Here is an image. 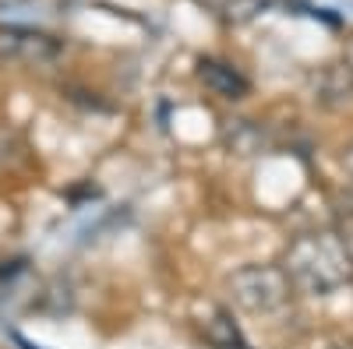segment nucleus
I'll return each instance as SVG.
<instances>
[{"label":"nucleus","mask_w":353,"mask_h":349,"mask_svg":"<svg viewBox=\"0 0 353 349\" xmlns=\"http://www.w3.org/2000/svg\"><path fill=\"white\" fill-rule=\"evenodd\" d=\"M283 272L290 275L293 289L311 297H329L336 289H343L353 279V254L350 240H343L339 233H304L286 247Z\"/></svg>","instance_id":"nucleus-1"},{"label":"nucleus","mask_w":353,"mask_h":349,"mask_svg":"<svg viewBox=\"0 0 353 349\" xmlns=\"http://www.w3.org/2000/svg\"><path fill=\"white\" fill-rule=\"evenodd\" d=\"M226 293L233 307L251 317H276L293 300V282L283 265H244L226 275Z\"/></svg>","instance_id":"nucleus-2"},{"label":"nucleus","mask_w":353,"mask_h":349,"mask_svg":"<svg viewBox=\"0 0 353 349\" xmlns=\"http://www.w3.org/2000/svg\"><path fill=\"white\" fill-rule=\"evenodd\" d=\"M57 53H61V43L53 36L32 32V28H0V61L39 67L50 64Z\"/></svg>","instance_id":"nucleus-3"},{"label":"nucleus","mask_w":353,"mask_h":349,"mask_svg":"<svg viewBox=\"0 0 353 349\" xmlns=\"http://www.w3.org/2000/svg\"><path fill=\"white\" fill-rule=\"evenodd\" d=\"M198 332L212 349H248L241 328L233 325V314L219 304H205V314L198 317Z\"/></svg>","instance_id":"nucleus-4"},{"label":"nucleus","mask_w":353,"mask_h":349,"mask_svg":"<svg viewBox=\"0 0 353 349\" xmlns=\"http://www.w3.org/2000/svg\"><path fill=\"white\" fill-rule=\"evenodd\" d=\"M201 81H205V89H212L219 99H244L248 96V81L226 67V64H216V61H201Z\"/></svg>","instance_id":"nucleus-5"},{"label":"nucleus","mask_w":353,"mask_h":349,"mask_svg":"<svg viewBox=\"0 0 353 349\" xmlns=\"http://www.w3.org/2000/svg\"><path fill=\"white\" fill-rule=\"evenodd\" d=\"M25 159H28V156H25V145H21L18 131H11V127L0 124V169H14V166H21Z\"/></svg>","instance_id":"nucleus-6"},{"label":"nucleus","mask_w":353,"mask_h":349,"mask_svg":"<svg viewBox=\"0 0 353 349\" xmlns=\"http://www.w3.org/2000/svg\"><path fill=\"white\" fill-rule=\"evenodd\" d=\"M198 4H209V8H233V0H198Z\"/></svg>","instance_id":"nucleus-7"},{"label":"nucleus","mask_w":353,"mask_h":349,"mask_svg":"<svg viewBox=\"0 0 353 349\" xmlns=\"http://www.w3.org/2000/svg\"><path fill=\"white\" fill-rule=\"evenodd\" d=\"M25 349H36V346H25Z\"/></svg>","instance_id":"nucleus-8"}]
</instances>
